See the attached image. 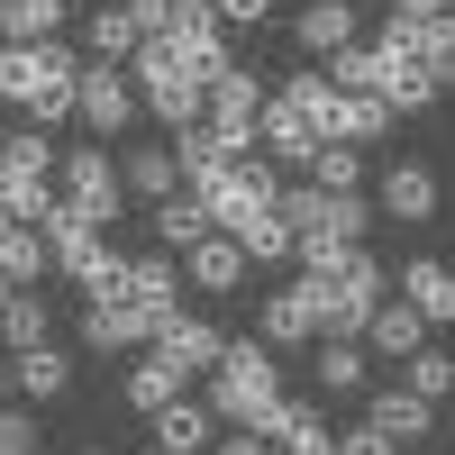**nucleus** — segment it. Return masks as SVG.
Returning a JSON list of instances; mask_svg holds the SVG:
<instances>
[{"label": "nucleus", "instance_id": "f257e3e1", "mask_svg": "<svg viewBox=\"0 0 455 455\" xmlns=\"http://www.w3.org/2000/svg\"><path fill=\"white\" fill-rule=\"evenodd\" d=\"M283 219H291V237H300V274H328V264L337 255H347V246H364V192H319V182L310 173H300V182H283Z\"/></svg>", "mask_w": 455, "mask_h": 455}, {"label": "nucleus", "instance_id": "f03ea898", "mask_svg": "<svg viewBox=\"0 0 455 455\" xmlns=\"http://www.w3.org/2000/svg\"><path fill=\"white\" fill-rule=\"evenodd\" d=\"M283 364L264 337H237L219 364H210V410H219V428H274V410H283Z\"/></svg>", "mask_w": 455, "mask_h": 455}, {"label": "nucleus", "instance_id": "7ed1b4c3", "mask_svg": "<svg viewBox=\"0 0 455 455\" xmlns=\"http://www.w3.org/2000/svg\"><path fill=\"white\" fill-rule=\"evenodd\" d=\"M128 83H137V100H146V119H164V128H192V119H210V92H201V73L182 64V55L164 46V36H146V46H137Z\"/></svg>", "mask_w": 455, "mask_h": 455}, {"label": "nucleus", "instance_id": "20e7f679", "mask_svg": "<svg viewBox=\"0 0 455 455\" xmlns=\"http://www.w3.org/2000/svg\"><path fill=\"white\" fill-rule=\"evenodd\" d=\"M310 291H319V337H364L373 300H383V264L364 246H347L328 274H310Z\"/></svg>", "mask_w": 455, "mask_h": 455}, {"label": "nucleus", "instance_id": "39448f33", "mask_svg": "<svg viewBox=\"0 0 455 455\" xmlns=\"http://www.w3.org/2000/svg\"><path fill=\"white\" fill-rule=\"evenodd\" d=\"M55 192L83 210L92 228H109V219H128V173H119V156L109 146H64V164H55Z\"/></svg>", "mask_w": 455, "mask_h": 455}, {"label": "nucleus", "instance_id": "423d86ee", "mask_svg": "<svg viewBox=\"0 0 455 455\" xmlns=\"http://www.w3.org/2000/svg\"><path fill=\"white\" fill-rule=\"evenodd\" d=\"M201 201H210L219 228H237V219H255V210H274V201H283V173H274V156H237L228 173L201 182Z\"/></svg>", "mask_w": 455, "mask_h": 455}, {"label": "nucleus", "instance_id": "0eeeda50", "mask_svg": "<svg viewBox=\"0 0 455 455\" xmlns=\"http://www.w3.org/2000/svg\"><path fill=\"white\" fill-rule=\"evenodd\" d=\"M137 83H128V64H83V92H73V119H83L92 137H128L137 128Z\"/></svg>", "mask_w": 455, "mask_h": 455}, {"label": "nucleus", "instance_id": "6e6552de", "mask_svg": "<svg viewBox=\"0 0 455 455\" xmlns=\"http://www.w3.org/2000/svg\"><path fill=\"white\" fill-rule=\"evenodd\" d=\"M83 347L92 355H137V347H156V319H146L128 291H92L83 300Z\"/></svg>", "mask_w": 455, "mask_h": 455}, {"label": "nucleus", "instance_id": "1a4fd4ad", "mask_svg": "<svg viewBox=\"0 0 455 455\" xmlns=\"http://www.w3.org/2000/svg\"><path fill=\"white\" fill-rule=\"evenodd\" d=\"M182 283H192V274L173 264V246H146V255H128V274H119V291H128V300H137V310L156 319V328L182 310Z\"/></svg>", "mask_w": 455, "mask_h": 455}, {"label": "nucleus", "instance_id": "9d476101", "mask_svg": "<svg viewBox=\"0 0 455 455\" xmlns=\"http://www.w3.org/2000/svg\"><path fill=\"white\" fill-rule=\"evenodd\" d=\"M255 337H264V347H310V337H319V291H310V274H300V283H283V291H264V319H255Z\"/></svg>", "mask_w": 455, "mask_h": 455}, {"label": "nucleus", "instance_id": "9b49d317", "mask_svg": "<svg viewBox=\"0 0 455 455\" xmlns=\"http://www.w3.org/2000/svg\"><path fill=\"white\" fill-rule=\"evenodd\" d=\"M255 146H264V156H274V164H291V173H310V156H319V128H310V109H291L283 92L274 100H264V119H255Z\"/></svg>", "mask_w": 455, "mask_h": 455}, {"label": "nucleus", "instance_id": "f8f14e48", "mask_svg": "<svg viewBox=\"0 0 455 455\" xmlns=\"http://www.w3.org/2000/svg\"><path fill=\"white\" fill-rule=\"evenodd\" d=\"M383 219H392V228H428V219H437V164H419V156L392 164V173H383Z\"/></svg>", "mask_w": 455, "mask_h": 455}, {"label": "nucleus", "instance_id": "ddd939ff", "mask_svg": "<svg viewBox=\"0 0 455 455\" xmlns=\"http://www.w3.org/2000/svg\"><path fill=\"white\" fill-rule=\"evenodd\" d=\"M364 419L383 428L392 446H419V437L437 428V401H428V392H410V383H383V392H373V410H364Z\"/></svg>", "mask_w": 455, "mask_h": 455}, {"label": "nucleus", "instance_id": "4468645a", "mask_svg": "<svg viewBox=\"0 0 455 455\" xmlns=\"http://www.w3.org/2000/svg\"><path fill=\"white\" fill-rule=\"evenodd\" d=\"M291 46H300V55H319V64H328V55H347V46H355V0H310V10L291 19Z\"/></svg>", "mask_w": 455, "mask_h": 455}, {"label": "nucleus", "instance_id": "2eb2a0df", "mask_svg": "<svg viewBox=\"0 0 455 455\" xmlns=\"http://www.w3.org/2000/svg\"><path fill=\"white\" fill-rule=\"evenodd\" d=\"M319 392L328 401L373 392V347H364V337H319Z\"/></svg>", "mask_w": 455, "mask_h": 455}, {"label": "nucleus", "instance_id": "dca6fc26", "mask_svg": "<svg viewBox=\"0 0 455 455\" xmlns=\"http://www.w3.org/2000/svg\"><path fill=\"white\" fill-rule=\"evenodd\" d=\"M156 36H164L173 55H219L228 46V19L210 10V0H164V28Z\"/></svg>", "mask_w": 455, "mask_h": 455}, {"label": "nucleus", "instance_id": "f3484780", "mask_svg": "<svg viewBox=\"0 0 455 455\" xmlns=\"http://www.w3.org/2000/svg\"><path fill=\"white\" fill-rule=\"evenodd\" d=\"M182 274H192V291H237V283L255 274V255H246V246L219 228V237H201L192 255H182Z\"/></svg>", "mask_w": 455, "mask_h": 455}, {"label": "nucleus", "instance_id": "a211bd4d", "mask_svg": "<svg viewBox=\"0 0 455 455\" xmlns=\"http://www.w3.org/2000/svg\"><path fill=\"white\" fill-rule=\"evenodd\" d=\"M401 300H410L428 328H455V264H437V255L401 264Z\"/></svg>", "mask_w": 455, "mask_h": 455}, {"label": "nucleus", "instance_id": "6ab92c4d", "mask_svg": "<svg viewBox=\"0 0 455 455\" xmlns=\"http://www.w3.org/2000/svg\"><path fill=\"white\" fill-rule=\"evenodd\" d=\"M156 355H173L182 373H210V364L228 355V337H219L210 319H192V310H173V319L156 328Z\"/></svg>", "mask_w": 455, "mask_h": 455}, {"label": "nucleus", "instance_id": "aec40b11", "mask_svg": "<svg viewBox=\"0 0 455 455\" xmlns=\"http://www.w3.org/2000/svg\"><path fill=\"white\" fill-rule=\"evenodd\" d=\"M10 392H19V401H64V392H73V355L55 347V337H46V347H28V355H10Z\"/></svg>", "mask_w": 455, "mask_h": 455}, {"label": "nucleus", "instance_id": "412c9836", "mask_svg": "<svg viewBox=\"0 0 455 455\" xmlns=\"http://www.w3.org/2000/svg\"><path fill=\"white\" fill-rule=\"evenodd\" d=\"M364 347L401 364V355H419V347H428V319L410 310V300H392V291H383V300H373V319H364Z\"/></svg>", "mask_w": 455, "mask_h": 455}, {"label": "nucleus", "instance_id": "4be33fe9", "mask_svg": "<svg viewBox=\"0 0 455 455\" xmlns=\"http://www.w3.org/2000/svg\"><path fill=\"white\" fill-rule=\"evenodd\" d=\"M146 228H156V246H173V255H192L201 237H219V219H210V201H201V192L156 201V219H146Z\"/></svg>", "mask_w": 455, "mask_h": 455}, {"label": "nucleus", "instance_id": "5701e85b", "mask_svg": "<svg viewBox=\"0 0 455 455\" xmlns=\"http://www.w3.org/2000/svg\"><path fill=\"white\" fill-rule=\"evenodd\" d=\"M182 392H192V373H182L173 355L146 347V364H128V410H146V419H156V410H173Z\"/></svg>", "mask_w": 455, "mask_h": 455}, {"label": "nucleus", "instance_id": "b1692460", "mask_svg": "<svg viewBox=\"0 0 455 455\" xmlns=\"http://www.w3.org/2000/svg\"><path fill=\"white\" fill-rule=\"evenodd\" d=\"M119 173H128V201H146V210L182 192V164H173V146H128V156H119Z\"/></svg>", "mask_w": 455, "mask_h": 455}, {"label": "nucleus", "instance_id": "393cba45", "mask_svg": "<svg viewBox=\"0 0 455 455\" xmlns=\"http://www.w3.org/2000/svg\"><path fill=\"white\" fill-rule=\"evenodd\" d=\"M137 46H146V28H137V10H128V0L92 10V36H83V55H92V64H137Z\"/></svg>", "mask_w": 455, "mask_h": 455}, {"label": "nucleus", "instance_id": "a878e982", "mask_svg": "<svg viewBox=\"0 0 455 455\" xmlns=\"http://www.w3.org/2000/svg\"><path fill=\"white\" fill-rule=\"evenodd\" d=\"M73 0H0V46H46V36H64Z\"/></svg>", "mask_w": 455, "mask_h": 455}, {"label": "nucleus", "instance_id": "bb28decb", "mask_svg": "<svg viewBox=\"0 0 455 455\" xmlns=\"http://www.w3.org/2000/svg\"><path fill=\"white\" fill-rule=\"evenodd\" d=\"M210 437H219V410H210V401H192V392H182L173 410H156V446H182V455H210Z\"/></svg>", "mask_w": 455, "mask_h": 455}, {"label": "nucleus", "instance_id": "cd10ccee", "mask_svg": "<svg viewBox=\"0 0 455 455\" xmlns=\"http://www.w3.org/2000/svg\"><path fill=\"white\" fill-rule=\"evenodd\" d=\"M264 437H274L283 455H337V428L319 419L310 401H283V410H274V428H264Z\"/></svg>", "mask_w": 455, "mask_h": 455}, {"label": "nucleus", "instance_id": "c85d7f7f", "mask_svg": "<svg viewBox=\"0 0 455 455\" xmlns=\"http://www.w3.org/2000/svg\"><path fill=\"white\" fill-rule=\"evenodd\" d=\"M437 73L428 64H401V55H383V100H392V119H419V109H437Z\"/></svg>", "mask_w": 455, "mask_h": 455}, {"label": "nucleus", "instance_id": "c756f323", "mask_svg": "<svg viewBox=\"0 0 455 455\" xmlns=\"http://www.w3.org/2000/svg\"><path fill=\"white\" fill-rule=\"evenodd\" d=\"M228 237H237L255 264H291L300 255V237H291V219H283V201L274 210H255V219H237V228H228Z\"/></svg>", "mask_w": 455, "mask_h": 455}, {"label": "nucleus", "instance_id": "7c9ffc66", "mask_svg": "<svg viewBox=\"0 0 455 455\" xmlns=\"http://www.w3.org/2000/svg\"><path fill=\"white\" fill-rule=\"evenodd\" d=\"M55 201H64V192H55V173H19V164H0V210H10V219H28V228H36Z\"/></svg>", "mask_w": 455, "mask_h": 455}, {"label": "nucleus", "instance_id": "2f4dec72", "mask_svg": "<svg viewBox=\"0 0 455 455\" xmlns=\"http://www.w3.org/2000/svg\"><path fill=\"white\" fill-rule=\"evenodd\" d=\"M46 337H55V310H46V300H36V291H19L10 310H0V347H10V355L46 347Z\"/></svg>", "mask_w": 455, "mask_h": 455}, {"label": "nucleus", "instance_id": "473e14b6", "mask_svg": "<svg viewBox=\"0 0 455 455\" xmlns=\"http://www.w3.org/2000/svg\"><path fill=\"white\" fill-rule=\"evenodd\" d=\"M383 128H392V100L383 92H347V100H337V137H347V146H373Z\"/></svg>", "mask_w": 455, "mask_h": 455}, {"label": "nucleus", "instance_id": "72a5a7b5", "mask_svg": "<svg viewBox=\"0 0 455 455\" xmlns=\"http://www.w3.org/2000/svg\"><path fill=\"white\" fill-rule=\"evenodd\" d=\"M310 182H319V192H364V156H355L347 137H328L319 156H310Z\"/></svg>", "mask_w": 455, "mask_h": 455}, {"label": "nucleus", "instance_id": "f704fd0d", "mask_svg": "<svg viewBox=\"0 0 455 455\" xmlns=\"http://www.w3.org/2000/svg\"><path fill=\"white\" fill-rule=\"evenodd\" d=\"M328 83H337V92H383V46H364V36H355L347 55H328Z\"/></svg>", "mask_w": 455, "mask_h": 455}, {"label": "nucleus", "instance_id": "c9c22d12", "mask_svg": "<svg viewBox=\"0 0 455 455\" xmlns=\"http://www.w3.org/2000/svg\"><path fill=\"white\" fill-rule=\"evenodd\" d=\"M36 73H46V46H0V100H10V109H28Z\"/></svg>", "mask_w": 455, "mask_h": 455}, {"label": "nucleus", "instance_id": "e433bc0d", "mask_svg": "<svg viewBox=\"0 0 455 455\" xmlns=\"http://www.w3.org/2000/svg\"><path fill=\"white\" fill-rule=\"evenodd\" d=\"M401 364H410V392H428V401H446V392H455V355L419 347V355H401Z\"/></svg>", "mask_w": 455, "mask_h": 455}, {"label": "nucleus", "instance_id": "4c0bfd02", "mask_svg": "<svg viewBox=\"0 0 455 455\" xmlns=\"http://www.w3.org/2000/svg\"><path fill=\"white\" fill-rule=\"evenodd\" d=\"M0 455H36V410L28 401H0Z\"/></svg>", "mask_w": 455, "mask_h": 455}, {"label": "nucleus", "instance_id": "58836bf2", "mask_svg": "<svg viewBox=\"0 0 455 455\" xmlns=\"http://www.w3.org/2000/svg\"><path fill=\"white\" fill-rule=\"evenodd\" d=\"M419 64L437 73V83H455V19H428V46H419Z\"/></svg>", "mask_w": 455, "mask_h": 455}, {"label": "nucleus", "instance_id": "ea45409f", "mask_svg": "<svg viewBox=\"0 0 455 455\" xmlns=\"http://www.w3.org/2000/svg\"><path fill=\"white\" fill-rule=\"evenodd\" d=\"M337 455H401V446H392L383 428H373V419H364V428H347V437H337Z\"/></svg>", "mask_w": 455, "mask_h": 455}, {"label": "nucleus", "instance_id": "a19ab883", "mask_svg": "<svg viewBox=\"0 0 455 455\" xmlns=\"http://www.w3.org/2000/svg\"><path fill=\"white\" fill-rule=\"evenodd\" d=\"M210 10H219L228 28H264V19H274V0H210Z\"/></svg>", "mask_w": 455, "mask_h": 455}, {"label": "nucleus", "instance_id": "79ce46f5", "mask_svg": "<svg viewBox=\"0 0 455 455\" xmlns=\"http://www.w3.org/2000/svg\"><path fill=\"white\" fill-rule=\"evenodd\" d=\"M210 455H274V437H264V428H237V437H210Z\"/></svg>", "mask_w": 455, "mask_h": 455}, {"label": "nucleus", "instance_id": "37998d69", "mask_svg": "<svg viewBox=\"0 0 455 455\" xmlns=\"http://www.w3.org/2000/svg\"><path fill=\"white\" fill-rule=\"evenodd\" d=\"M383 10H401V19H446V0H383Z\"/></svg>", "mask_w": 455, "mask_h": 455}, {"label": "nucleus", "instance_id": "c03bdc74", "mask_svg": "<svg viewBox=\"0 0 455 455\" xmlns=\"http://www.w3.org/2000/svg\"><path fill=\"white\" fill-rule=\"evenodd\" d=\"M19 291H28V283H10V274H0V310H10V300H19Z\"/></svg>", "mask_w": 455, "mask_h": 455}, {"label": "nucleus", "instance_id": "a18cd8bd", "mask_svg": "<svg viewBox=\"0 0 455 455\" xmlns=\"http://www.w3.org/2000/svg\"><path fill=\"white\" fill-rule=\"evenodd\" d=\"M0 401H10V347H0Z\"/></svg>", "mask_w": 455, "mask_h": 455}, {"label": "nucleus", "instance_id": "49530a36", "mask_svg": "<svg viewBox=\"0 0 455 455\" xmlns=\"http://www.w3.org/2000/svg\"><path fill=\"white\" fill-rule=\"evenodd\" d=\"M0 146H10V119H0Z\"/></svg>", "mask_w": 455, "mask_h": 455}, {"label": "nucleus", "instance_id": "de8ad7c7", "mask_svg": "<svg viewBox=\"0 0 455 455\" xmlns=\"http://www.w3.org/2000/svg\"><path fill=\"white\" fill-rule=\"evenodd\" d=\"M83 455H109V446H83Z\"/></svg>", "mask_w": 455, "mask_h": 455}, {"label": "nucleus", "instance_id": "09e8293b", "mask_svg": "<svg viewBox=\"0 0 455 455\" xmlns=\"http://www.w3.org/2000/svg\"><path fill=\"white\" fill-rule=\"evenodd\" d=\"M156 455H182V446H156Z\"/></svg>", "mask_w": 455, "mask_h": 455}, {"label": "nucleus", "instance_id": "8fccbe9b", "mask_svg": "<svg viewBox=\"0 0 455 455\" xmlns=\"http://www.w3.org/2000/svg\"><path fill=\"white\" fill-rule=\"evenodd\" d=\"M274 455H283V446H274Z\"/></svg>", "mask_w": 455, "mask_h": 455}]
</instances>
